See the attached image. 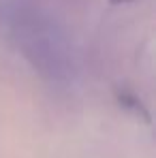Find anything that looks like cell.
<instances>
[{"label":"cell","mask_w":156,"mask_h":158,"mask_svg":"<svg viewBox=\"0 0 156 158\" xmlns=\"http://www.w3.org/2000/svg\"><path fill=\"white\" fill-rule=\"evenodd\" d=\"M111 2H130V0H111Z\"/></svg>","instance_id":"obj_1"}]
</instances>
